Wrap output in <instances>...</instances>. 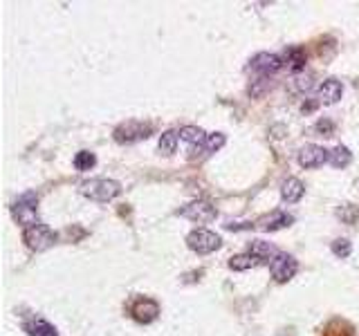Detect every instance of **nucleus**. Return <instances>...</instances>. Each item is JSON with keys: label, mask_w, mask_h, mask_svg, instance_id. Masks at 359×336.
Segmentation results:
<instances>
[{"label": "nucleus", "mask_w": 359, "mask_h": 336, "mask_svg": "<svg viewBox=\"0 0 359 336\" xmlns=\"http://www.w3.org/2000/svg\"><path fill=\"white\" fill-rule=\"evenodd\" d=\"M186 244L189 249L200 253V256H205V253H214L216 249H221V236L214 231H207V229H196L186 236Z\"/></svg>", "instance_id": "obj_3"}, {"label": "nucleus", "mask_w": 359, "mask_h": 336, "mask_svg": "<svg viewBox=\"0 0 359 336\" xmlns=\"http://www.w3.org/2000/svg\"><path fill=\"white\" fill-rule=\"evenodd\" d=\"M12 213L16 222H21L25 229L34 227V224H41L38 222V195L36 193H25V195H21L12 207Z\"/></svg>", "instance_id": "obj_1"}, {"label": "nucleus", "mask_w": 359, "mask_h": 336, "mask_svg": "<svg viewBox=\"0 0 359 336\" xmlns=\"http://www.w3.org/2000/svg\"><path fill=\"white\" fill-rule=\"evenodd\" d=\"M23 328H25V332H27L29 336H58L52 325H49L47 321H43V319L27 321V323L23 325Z\"/></svg>", "instance_id": "obj_16"}, {"label": "nucleus", "mask_w": 359, "mask_h": 336, "mask_svg": "<svg viewBox=\"0 0 359 336\" xmlns=\"http://www.w3.org/2000/svg\"><path fill=\"white\" fill-rule=\"evenodd\" d=\"M317 130H326L328 132V137H330V132H333V124H330V121H319V124H317Z\"/></svg>", "instance_id": "obj_27"}, {"label": "nucleus", "mask_w": 359, "mask_h": 336, "mask_svg": "<svg viewBox=\"0 0 359 336\" xmlns=\"http://www.w3.org/2000/svg\"><path fill=\"white\" fill-rule=\"evenodd\" d=\"M283 67V61L278 58L276 54H267V52H261V54H256L252 61H249V70H254V72L258 74H274L278 72V70Z\"/></svg>", "instance_id": "obj_9"}, {"label": "nucleus", "mask_w": 359, "mask_h": 336, "mask_svg": "<svg viewBox=\"0 0 359 336\" xmlns=\"http://www.w3.org/2000/svg\"><path fill=\"white\" fill-rule=\"evenodd\" d=\"M97 164V157L93 155V152H88V150H81L79 152V155L74 157V166L79 168V170H90Z\"/></svg>", "instance_id": "obj_21"}, {"label": "nucleus", "mask_w": 359, "mask_h": 336, "mask_svg": "<svg viewBox=\"0 0 359 336\" xmlns=\"http://www.w3.org/2000/svg\"><path fill=\"white\" fill-rule=\"evenodd\" d=\"M249 253L258 260V258H276V247L272 242H265V240H252L249 242Z\"/></svg>", "instance_id": "obj_15"}, {"label": "nucleus", "mask_w": 359, "mask_h": 336, "mask_svg": "<svg viewBox=\"0 0 359 336\" xmlns=\"http://www.w3.org/2000/svg\"><path fill=\"white\" fill-rule=\"evenodd\" d=\"M23 240L32 251H45L56 242V233L47 224H34L23 231Z\"/></svg>", "instance_id": "obj_4"}, {"label": "nucleus", "mask_w": 359, "mask_h": 336, "mask_svg": "<svg viewBox=\"0 0 359 336\" xmlns=\"http://www.w3.org/2000/svg\"><path fill=\"white\" fill-rule=\"evenodd\" d=\"M351 251H353V244L351 240H346V238H339L333 242V253L337 258H348L351 256Z\"/></svg>", "instance_id": "obj_22"}, {"label": "nucleus", "mask_w": 359, "mask_h": 336, "mask_svg": "<svg viewBox=\"0 0 359 336\" xmlns=\"http://www.w3.org/2000/svg\"><path fill=\"white\" fill-rule=\"evenodd\" d=\"M180 216L191 220V222L205 224V222H212L216 218V207H212L209 202H191V205L180 209Z\"/></svg>", "instance_id": "obj_8"}, {"label": "nucleus", "mask_w": 359, "mask_h": 336, "mask_svg": "<svg viewBox=\"0 0 359 336\" xmlns=\"http://www.w3.org/2000/svg\"><path fill=\"white\" fill-rule=\"evenodd\" d=\"M337 218L342 220L344 224H355L359 220V209L353 205H344L342 209L337 211Z\"/></svg>", "instance_id": "obj_20"}, {"label": "nucleus", "mask_w": 359, "mask_h": 336, "mask_svg": "<svg viewBox=\"0 0 359 336\" xmlns=\"http://www.w3.org/2000/svg\"><path fill=\"white\" fill-rule=\"evenodd\" d=\"M328 159H330V150H326L324 146H317V144H308L298 152V164L303 168H319L324 166Z\"/></svg>", "instance_id": "obj_6"}, {"label": "nucleus", "mask_w": 359, "mask_h": 336, "mask_svg": "<svg viewBox=\"0 0 359 336\" xmlns=\"http://www.w3.org/2000/svg\"><path fill=\"white\" fill-rule=\"evenodd\" d=\"M159 314V305L151 298H139L133 305V317L137 323H153Z\"/></svg>", "instance_id": "obj_10"}, {"label": "nucleus", "mask_w": 359, "mask_h": 336, "mask_svg": "<svg viewBox=\"0 0 359 336\" xmlns=\"http://www.w3.org/2000/svg\"><path fill=\"white\" fill-rule=\"evenodd\" d=\"M223 146H225V135H221V132H214V135H209V137H207L205 150L216 152V150H221Z\"/></svg>", "instance_id": "obj_23"}, {"label": "nucleus", "mask_w": 359, "mask_h": 336, "mask_svg": "<svg viewBox=\"0 0 359 336\" xmlns=\"http://www.w3.org/2000/svg\"><path fill=\"white\" fill-rule=\"evenodd\" d=\"M351 159H353L351 150H348L346 146H337L330 150V159L328 161H330L335 168H346L348 164H351Z\"/></svg>", "instance_id": "obj_17"}, {"label": "nucleus", "mask_w": 359, "mask_h": 336, "mask_svg": "<svg viewBox=\"0 0 359 336\" xmlns=\"http://www.w3.org/2000/svg\"><path fill=\"white\" fill-rule=\"evenodd\" d=\"M254 88H249V95H252V97H261L263 93H265V90H269V88H272V81H269L267 77H261V79H256L254 81Z\"/></svg>", "instance_id": "obj_25"}, {"label": "nucleus", "mask_w": 359, "mask_h": 336, "mask_svg": "<svg viewBox=\"0 0 359 336\" xmlns=\"http://www.w3.org/2000/svg\"><path fill=\"white\" fill-rule=\"evenodd\" d=\"M122 193V184L115 179H90L81 184V195L95 202H108Z\"/></svg>", "instance_id": "obj_2"}, {"label": "nucleus", "mask_w": 359, "mask_h": 336, "mask_svg": "<svg viewBox=\"0 0 359 336\" xmlns=\"http://www.w3.org/2000/svg\"><path fill=\"white\" fill-rule=\"evenodd\" d=\"M254 264H256V258L252 256V253H241V256H234L232 260H229V269L247 271V269H252Z\"/></svg>", "instance_id": "obj_18"}, {"label": "nucleus", "mask_w": 359, "mask_h": 336, "mask_svg": "<svg viewBox=\"0 0 359 336\" xmlns=\"http://www.w3.org/2000/svg\"><path fill=\"white\" fill-rule=\"evenodd\" d=\"M151 135V126L142 124V121H126L115 130V139L119 144H135L139 139H146Z\"/></svg>", "instance_id": "obj_5"}, {"label": "nucleus", "mask_w": 359, "mask_h": 336, "mask_svg": "<svg viewBox=\"0 0 359 336\" xmlns=\"http://www.w3.org/2000/svg\"><path fill=\"white\" fill-rule=\"evenodd\" d=\"M344 325H346V323H342V321H335V323H330V325H328V330H326V334H324V336H342L339 332H342Z\"/></svg>", "instance_id": "obj_26"}, {"label": "nucleus", "mask_w": 359, "mask_h": 336, "mask_svg": "<svg viewBox=\"0 0 359 336\" xmlns=\"http://www.w3.org/2000/svg\"><path fill=\"white\" fill-rule=\"evenodd\" d=\"M342 95H344V88H342V83H339V81H335V79L324 81V83L319 86V90H317L319 101H321V104H326V106L337 104V101L342 99Z\"/></svg>", "instance_id": "obj_11"}, {"label": "nucleus", "mask_w": 359, "mask_h": 336, "mask_svg": "<svg viewBox=\"0 0 359 336\" xmlns=\"http://www.w3.org/2000/svg\"><path fill=\"white\" fill-rule=\"evenodd\" d=\"M175 146H177V132L168 130L159 139V152H164V155H173L175 152Z\"/></svg>", "instance_id": "obj_19"}, {"label": "nucleus", "mask_w": 359, "mask_h": 336, "mask_svg": "<svg viewBox=\"0 0 359 336\" xmlns=\"http://www.w3.org/2000/svg\"><path fill=\"white\" fill-rule=\"evenodd\" d=\"M207 137H209V135H205V130L198 128V126H184L182 130H180V139H184L186 144L191 146V150H196V148H205Z\"/></svg>", "instance_id": "obj_14"}, {"label": "nucleus", "mask_w": 359, "mask_h": 336, "mask_svg": "<svg viewBox=\"0 0 359 336\" xmlns=\"http://www.w3.org/2000/svg\"><path fill=\"white\" fill-rule=\"evenodd\" d=\"M287 63H290L292 70H303L305 58L301 54V49H290V52H287Z\"/></svg>", "instance_id": "obj_24"}, {"label": "nucleus", "mask_w": 359, "mask_h": 336, "mask_svg": "<svg viewBox=\"0 0 359 336\" xmlns=\"http://www.w3.org/2000/svg\"><path fill=\"white\" fill-rule=\"evenodd\" d=\"M292 222H294V218H292V216H287V213L276 211V213H272V218H263V220H258L256 227L261 229V231H276V229L290 227Z\"/></svg>", "instance_id": "obj_12"}, {"label": "nucleus", "mask_w": 359, "mask_h": 336, "mask_svg": "<svg viewBox=\"0 0 359 336\" xmlns=\"http://www.w3.org/2000/svg\"><path fill=\"white\" fill-rule=\"evenodd\" d=\"M298 269V264L292 256H287V253H278V256L272 260L269 264V271H272L274 280L278 282H287L290 278H294V273Z\"/></svg>", "instance_id": "obj_7"}, {"label": "nucleus", "mask_w": 359, "mask_h": 336, "mask_svg": "<svg viewBox=\"0 0 359 336\" xmlns=\"http://www.w3.org/2000/svg\"><path fill=\"white\" fill-rule=\"evenodd\" d=\"M303 193H305L303 182L296 177H290V179H285V184L281 189V198H283V202H287V205H294V202L303 198Z\"/></svg>", "instance_id": "obj_13"}]
</instances>
